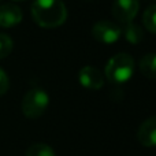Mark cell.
I'll return each mask as SVG.
<instances>
[{"label":"cell","instance_id":"16","mask_svg":"<svg viewBox=\"0 0 156 156\" xmlns=\"http://www.w3.org/2000/svg\"><path fill=\"white\" fill-rule=\"evenodd\" d=\"M86 2H92V0H86Z\"/></svg>","mask_w":156,"mask_h":156},{"label":"cell","instance_id":"13","mask_svg":"<svg viewBox=\"0 0 156 156\" xmlns=\"http://www.w3.org/2000/svg\"><path fill=\"white\" fill-rule=\"evenodd\" d=\"M12 38L5 33H0V59H4L12 51Z\"/></svg>","mask_w":156,"mask_h":156},{"label":"cell","instance_id":"1","mask_svg":"<svg viewBox=\"0 0 156 156\" xmlns=\"http://www.w3.org/2000/svg\"><path fill=\"white\" fill-rule=\"evenodd\" d=\"M30 11L33 21L45 29L59 27L67 19V8L62 0H34Z\"/></svg>","mask_w":156,"mask_h":156},{"label":"cell","instance_id":"2","mask_svg":"<svg viewBox=\"0 0 156 156\" xmlns=\"http://www.w3.org/2000/svg\"><path fill=\"white\" fill-rule=\"evenodd\" d=\"M134 59L126 52H119L108 60L105 66V78L111 83H125L134 74Z\"/></svg>","mask_w":156,"mask_h":156},{"label":"cell","instance_id":"8","mask_svg":"<svg viewBox=\"0 0 156 156\" xmlns=\"http://www.w3.org/2000/svg\"><path fill=\"white\" fill-rule=\"evenodd\" d=\"M22 10L16 4L12 3H5L0 4V27H12L21 23Z\"/></svg>","mask_w":156,"mask_h":156},{"label":"cell","instance_id":"5","mask_svg":"<svg viewBox=\"0 0 156 156\" xmlns=\"http://www.w3.org/2000/svg\"><path fill=\"white\" fill-rule=\"evenodd\" d=\"M138 8V0H114L112 15L121 23H127L136 18Z\"/></svg>","mask_w":156,"mask_h":156},{"label":"cell","instance_id":"9","mask_svg":"<svg viewBox=\"0 0 156 156\" xmlns=\"http://www.w3.org/2000/svg\"><path fill=\"white\" fill-rule=\"evenodd\" d=\"M138 67L143 76L149 80H156V54L144 55L138 63Z\"/></svg>","mask_w":156,"mask_h":156},{"label":"cell","instance_id":"7","mask_svg":"<svg viewBox=\"0 0 156 156\" xmlns=\"http://www.w3.org/2000/svg\"><path fill=\"white\" fill-rule=\"evenodd\" d=\"M137 140L143 147H156V116L145 119L137 130Z\"/></svg>","mask_w":156,"mask_h":156},{"label":"cell","instance_id":"6","mask_svg":"<svg viewBox=\"0 0 156 156\" xmlns=\"http://www.w3.org/2000/svg\"><path fill=\"white\" fill-rule=\"evenodd\" d=\"M78 81L83 88L89 90H99L104 85V77L93 66H85L78 73Z\"/></svg>","mask_w":156,"mask_h":156},{"label":"cell","instance_id":"3","mask_svg":"<svg viewBox=\"0 0 156 156\" xmlns=\"http://www.w3.org/2000/svg\"><path fill=\"white\" fill-rule=\"evenodd\" d=\"M49 104V96L44 89L33 88L22 99V112L29 119H37L45 112Z\"/></svg>","mask_w":156,"mask_h":156},{"label":"cell","instance_id":"4","mask_svg":"<svg viewBox=\"0 0 156 156\" xmlns=\"http://www.w3.org/2000/svg\"><path fill=\"white\" fill-rule=\"evenodd\" d=\"M92 36L101 44H114L122 36V30L115 22L99 21L92 27Z\"/></svg>","mask_w":156,"mask_h":156},{"label":"cell","instance_id":"14","mask_svg":"<svg viewBox=\"0 0 156 156\" xmlns=\"http://www.w3.org/2000/svg\"><path fill=\"white\" fill-rule=\"evenodd\" d=\"M8 86H10V81H8V76L2 67H0V96L7 93Z\"/></svg>","mask_w":156,"mask_h":156},{"label":"cell","instance_id":"15","mask_svg":"<svg viewBox=\"0 0 156 156\" xmlns=\"http://www.w3.org/2000/svg\"><path fill=\"white\" fill-rule=\"evenodd\" d=\"M14 2H22V0H14Z\"/></svg>","mask_w":156,"mask_h":156},{"label":"cell","instance_id":"11","mask_svg":"<svg viewBox=\"0 0 156 156\" xmlns=\"http://www.w3.org/2000/svg\"><path fill=\"white\" fill-rule=\"evenodd\" d=\"M25 156H55V152L48 144L36 143L27 148Z\"/></svg>","mask_w":156,"mask_h":156},{"label":"cell","instance_id":"10","mask_svg":"<svg viewBox=\"0 0 156 156\" xmlns=\"http://www.w3.org/2000/svg\"><path fill=\"white\" fill-rule=\"evenodd\" d=\"M123 36L129 43L132 44H138L143 41L144 38V30L141 29L140 25L134 23V22H127L125 23V27H123Z\"/></svg>","mask_w":156,"mask_h":156},{"label":"cell","instance_id":"12","mask_svg":"<svg viewBox=\"0 0 156 156\" xmlns=\"http://www.w3.org/2000/svg\"><path fill=\"white\" fill-rule=\"evenodd\" d=\"M143 23L148 29V32L156 34V4H152L144 11Z\"/></svg>","mask_w":156,"mask_h":156}]
</instances>
